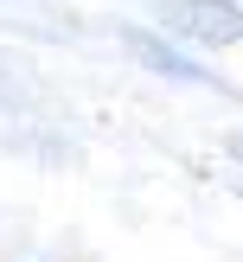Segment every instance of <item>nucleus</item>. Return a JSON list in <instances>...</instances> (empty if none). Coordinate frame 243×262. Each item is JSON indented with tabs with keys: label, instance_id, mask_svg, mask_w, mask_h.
<instances>
[{
	"label": "nucleus",
	"instance_id": "7ed1b4c3",
	"mask_svg": "<svg viewBox=\"0 0 243 262\" xmlns=\"http://www.w3.org/2000/svg\"><path fill=\"white\" fill-rule=\"evenodd\" d=\"M230 154H237V160H243V135H230Z\"/></svg>",
	"mask_w": 243,
	"mask_h": 262
},
{
	"label": "nucleus",
	"instance_id": "f257e3e1",
	"mask_svg": "<svg viewBox=\"0 0 243 262\" xmlns=\"http://www.w3.org/2000/svg\"><path fill=\"white\" fill-rule=\"evenodd\" d=\"M166 26L198 45H243V7L237 0H166Z\"/></svg>",
	"mask_w": 243,
	"mask_h": 262
},
{
	"label": "nucleus",
	"instance_id": "f03ea898",
	"mask_svg": "<svg viewBox=\"0 0 243 262\" xmlns=\"http://www.w3.org/2000/svg\"><path fill=\"white\" fill-rule=\"evenodd\" d=\"M122 45L135 51L147 71H160V77H179V83H217L211 71H198L192 58H179L173 45H160V38H153V32H141V26H135V32H122Z\"/></svg>",
	"mask_w": 243,
	"mask_h": 262
}]
</instances>
